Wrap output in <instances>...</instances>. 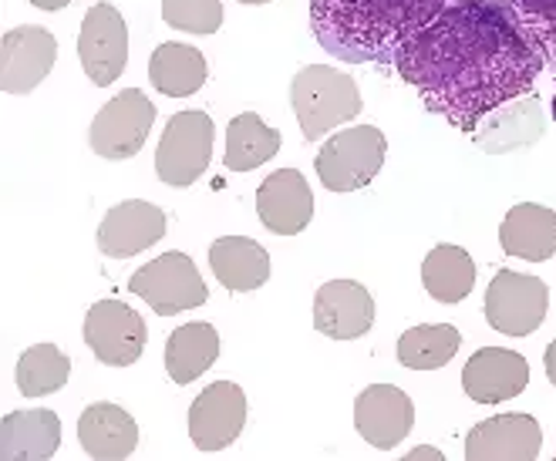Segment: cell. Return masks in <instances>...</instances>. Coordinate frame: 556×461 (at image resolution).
Here are the masks:
<instances>
[{"label":"cell","mask_w":556,"mask_h":461,"mask_svg":"<svg viewBox=\"0 0 556 461\" xmlns=\"http://www.w3.org/2000/svg\"><path fill=\"white\" fill-rule=\"evenodd\" d=\"M395 68L432 115L476 131L485 115L530 94L546 64L500 0H448L399 51Z\"/></svg>","instance_id":"1"},{"label":"cell","mask_w":556,"mask_h":461,"mask_svg":"<svg viewBox=\"0 0 556 461\" xmlns=\"http://www.w3.org/2000/svg\"><path fill=\"white\" fill-rule=\"evenodd\" d=\"M448 0H311L317 44L348 64L395 61Z\"/></svg>","instance_id":"2"},{"label":"cell","mask_w":556,"mask_h":461,"mask_svg":"<svg viewBox=\"0 0 556 461\" xmlns=\"http://www.w3.org/2000/svg\"><path fill=\"white\" fill-rule=\"evenodd\" d=\"M290 105L307 142L324 139L327 131L362 115V91L354 78L331 68V64H311L290 81Z\"/></svg>","instance_id":"3"},{"label":"cell","mask_w":556,"mask_h":461,"mask_svg":"<svg viewBox=\"0 0 556 461\" xmlns=\"http://www.w3.org/2000/svg\"><path fill=\"white\" fill-rule=\"evenodd\" d=\"M213 136H216V125L206 112L189 108V112L173 115L166 121V131H162L159 152H155L159 179L173 189H186L192 182H200L213 162Z\"/></svg>","instance_id":"4"},{"label":"cell","mask_w":556,"mask_h":461,"mask_svg":"<svg viewBox=\"0 0 556 461\" xmlns=\"http://www.w3.org/2000/svg\"><path fill=\"white\" fill-rule=\"evenodd\" d=\"M388 142L375 125H351L324 142L317 152V176L331 192L365 189L384 166Z\"/></svg>","instance_id":"5"},{"label":"cell","mask_w":556,"mask_h":461,"mask_svg":"<svg viewBox=\"0 0 556 461\" xmlns=\"http://www.w3.org/2000/svg\"><path fill=\"white\" fill-rule=\"evenodd\" d=\"M128 290L159 313L176 317L182 310H195L210 300L206 280L195 270V262L186 253H162L146 267H139L128 280Z\"/></svg>","instance_id":"6"},{"label":"cell","mask_w":556,"mask_h":461,"mask_svg":"<svg viewBox=\"0 0 556 461\" xmlns=\"http://www.w3.org/2000/svg\"><path fill=\"white\" fill-rule=\"evenodd\" d=\"M152 121H155V105L146 98V91L125 88L94 115L91 131H88L91 152L109 162L132 158L142 152L149 131H152Z\"/></svg>","instance_id":"7"},{"label":"cell","mask_w":556,"mask_h":461,"mask_svg":"<svg viewBox=\"0 0 556 461\" xmlns=\"http://www.w3.org/2000/svg\"><path fill=\"white\" fill-rule=\"evenodd\" d=\"M549 307V286L540 277L500 270L485 290V320L509 337H530Z\"/></svg>","instance_id":"8"},{"label":"cell","mask_w":556,"mask_h":461,"mask_svg":"<svg viewBox=\"0 0 556 461\" xmlns=\"http://www.w3.org/2000/svg\"><path fill=\"white\" fill-rule=\"evenodd\" d=\"M78 57L88 81H94L98 88L122 78L128 64V27L109 0H98L94 8H88L78 35Z\"/></svg>","instance_id":"9"},{"label":"cell","mask_w":556,"mask_h":461,"mask_svg":"<svg viewBox=\"0 0 556 461\" xmlns=\"http://www.w3.org/2000/svg\"><path fill=\"white\" fill-rule=\"evenodd\" d=\"M149 326L122 300H98L85 317V344L109 368L136 364L146 350Z\"/></svg>","instance_id":"10"},{"label":"cell","mask_w":556,"mask_h":461,"mask_svg":"<svg viewBox=\"0 0 556 461\" xmlns=\"http://www.w3.org/2000/svg\"><path fill=\"white\" fill-rule=\"evenodd\" d=\"M247 424V394L233 381L210 384L189 408V438L200 451L230 448Z\"/></svg>","instance_id":"11"},{"label":"cell","mask_w":556,"mask_h":461,"mask_svg":"<svg viewBox=\"0 0 556 461\" xmlns=\"http://www.w3.org/2000/svg\"><path fill=\"white\" fill-rule=\"evenodd\" d=\"M58 41L48 27H11L0 41V88L8 94L35 91L54 68Z\"/></svg>","instance_id":"12"},{"label":"cell","mask_w":556,"mask_h":461,"mask_svg":"<svg viewBox=\"0 0 556 461\" xmlns=\"http://www.w3.org/2000/svg\"><path fill=\"white\" fill-rule=\"evenodd\" d=\"M415 424V405L395 384H371L354 401V427L371 448L391 451L402 445Z\"/></svg>","instance_id":"13"},{"label":"cell","mask_w":556,"mask_h":461,"mask_svg":"<svg viewBox=\"0 0 556 461\" xmlns=\"http://www.w3.org/2000/svg\"><path fill=\"white\" fill-rule=\"evenodd\" d=\"M530 384L527 357L506 347H482L463 368V390L476 405H503L519 398Z\"/></svg>","instance_id":"14"},{"label":"cell","mask_w":556,"mask_h":461,"mask_svg":"<svg viewBox=\"0 0 556 461\" xmlns=\"http://www.w3.org/2000/svg\"><path fill=\"white\" fill-rule=\"evenodd\" d=\"M314 326L331 341H357L375 326V296L354 280H331L314 296Z\"/></svg>","instance_id":"15"},{"label":"cell","mask_w":556,"mask_h":461,"mask_svg":"<svg viewBox=\"0 0 556 461\" xmlns=\"http://www.w3.org/2000/svg\"><path fill=\"white\" fill-rule=\"evenodd\" d=\"M256 216L277 236H298L314 219V192L298 169H277L256 189Z\"/></svg>","instance_id":"16"},{"label":"cell","mask_w":556,"mask_h":461,"mask_svg":"<svg viewBox=\"0 0 556 461\" xmlns=\"http://www.w3.org/2000/svg\"><path fill=\"white\" fill-rule=\"evenodd\" d=\"M166 236V213L146 200L112 206L98 226V249L112 259H128Z\"/></svg>","instance_id":"17"},{"label":"cell","mask_w":556,"mask_h":461,"mask_svg":"<svg viewBox=\"0 0 556 461\" xmlns=\"http://www.w3.org/2000/svg\"><path fill=\"white\" fill-rule=\"evenodd\" d=\"M543 448V432L533 414H496L479 421L466 438V458L472 461H522L536 458Z\"/></svg>","instance_id":"18"},{"label":"cell","mask_w":556,"mask_h":461,"mask_svg":"<svg viewBox=\"0 0 556 461\" xmlns=\"http://www.w3.org/2000/svg\"><path fill=\"white\" fill-rule=\"evenodd\" d=\"M540 136H543V112H540V98L530 91L516 98V102H506L493 115H485L472 131V142L482 152L500 155V152L536 145Z\"/></svg>","instance_id":"19"},{"label":"cell","mask_w":556,"mask_h":461,"mask_svg":"<svg viewBox=\"0 0 556 461\" xmlns=\"http://www.w3.org/2000/svg\"><path fill=\"white\" fill-rule=\"evenodd\" d=\"M78 441L91 458H128L139 448V424L125 408L98 401L78 418Z\"/></svg>","instance_id":"20"},{"label":"cell","mask_w":556,"mask_h":461,"mask_svg":"<svg viewBox=\"0 0 556 461\" xmlns=\"http://www.w3.org/2000/svg\"><path fill=\"white\" fill-rule=\"evenodd\" d=\"M503 253L530 262H546L556 256V213L536 203H519L503 216L500 226Z\"/></svg>","instance_id":"21"},{"label":"cell","mask_w":556,"mask_h":461,"mask_svg":"<svg viewBox=\"0 0 556 461\" xmlns=\"http://www.w3.org/2000/svg\"><path fill=\"white\" fill-rule=\"evenodd\" d=\"M210 267L230 293H253L270 280V253L250 236H223L210 246Z\"/></svg>","instance_id":"22"},{"label":"cell","mask_w":556,"mask_h":461,"mask_svg":"<svg viewBox=\"0 0 556 461\" xmlns=\"http://www.w3.org/2000/svg\"><path fill=\"white\" fill-rule=\"evenodd\" d=\"M61 445V418L48 408L14 411L0 421V458H51Z\"/></svg>","instance_id":"23"},{"label":"cell","mask_w":556,"mask_h":461,"mask_svg":"<svg viewBox=\"0 0 556 461\" xmlns=\"http://www.w3.org/2000/svg\"><path fill=\"white\" fill-rule=\"evenodd\" d=\"M149 78H152V88L162 94L189 98V94L200 91L210 78L206 54L195 51L192 44L166 41V44H159L149 57Z\"/></svg>","instance_id":"24"},{"label":"cell","mask_w":556,"mask_h":461,"mask_svg":"<svg viewBox=\"0 0 556 461\" xmlns=\"http://www.w3.org/2000/svg\"><path fill=\"white\" fill-rule=\"evenodd\" d=\"M219 357V334L206 320L182 323L166 341V371L176 384H192L203 377Z\"/></svg>","instance_id":"25"},{"label":"cell","mask_w":556,"mask_h":461,"mask_svg":"<svg viewBox=\"0 0 556 461\" xmlns=\"http://www.w3.org/2000/svg\"><path fill=\"white\" fill-rule=\"evenodd\" d=\"M476 262L463 246L439 243L421 259V283L439 304H463L476 286Z\"/></svg>","instance_id":"26"},{"label":"cell","mask_w":556,"mask_h":461,"mask_svg":"<svg viewBox=\"0 0 556 461\" xmlns=\"http://www.w3.org/2000/svg\"><path fill=\"white\" fill-rule=\"evenodd\" d=\"M277 152H280V131L253 112L237 115L230 128H226V169L230 172H250L270 162Z\"/></svg>","instance_id":"27"},{"label":"cell","mask_w":556,"mask_h":461,"mask_svg":"<svg viewBox=\"0 0 556 461\" xmlns=\"http://www.w3.org/2000/svg\"><path fill=\"white\" fill-rule=\"evenodd\" d=\"M463 334L452 323H425L412 326L399 341V360L408 371H439L459 354Z\"/></svg>","instance_id":"28"},{"label":"cell","mask_w":556,"mask_h":461,"mask_svg":"<svg viewBox=\"0 0 556 461\" xmlns=\"http://www.w3.org/2000/svg\"><path fill=\"white\" fill-rule=\"evenodd\" d=\"M72 360L64 357L54 344H35L27 347L14 368V381L24 398H45L68 384Z\"/></svg>","instance_id":"29"},{"label":"cell","mask_w":556,"mask_h":461,"mask_svg":"<svg viewBox=\"0 0 556 461\" xmlns=\"http://www.w3.org/2000/svg\"><path fill=\"white\" fill-rule=\"evenodd\" d=\"M556 75V0H500Z\"/></svg>","instance_id":"30"},{"label":"cell","mask_w":556,"mask_h":461,"mask_svg":"<svg viewBox=\"0 0 556 461\" xmlns=\"http://www.w3.org/2000/svg\"><path fill=\"white\" fill-rule=\"evenodd\" d=\"M162 21L189 35H216L223 27L219 0H162Z\"/></svg>","instance_id":"31"},{"label":"cell","mask_w":556,"mask_h":461,"mask_svg":"<svg viewBox=\"0 0 556 461\" xmlns=\"http://www.w3.org/2000/svg\"><path fill=\"white\" fill-rule=\"evenodd\" d=\"M543 368H546L549 384L556 387V337L549 341V347H546V354H543Z\"/></svg>","instance_id":"32"},{"label":"cell","mask_w":556,"mask_h":461,"mask_svg":"<svg viewBox=\"0 0 556 461\" xmlns=\"http://www.w3.org/2000/svg\"><path fill=\"white\" fill-rule=\"evenodd\" d=\"M30 4H35L38 11H61V8H68L72 0H30Z\"/></svg>","instance_id":"33"},{"label":"cell","mask_w":556,"mask_h":461,"mask_svg":"<svg viewBox=\"0 0 556 461\" xmlns=\"http://www.w3.org/2000/svg\"><path fill=\"white\" fill-rule=\"evenodd\" d=\"M421 458H442L435 448H412L408 451V461H421Z\"/></svg>","instance_id":"34"},{"label":"cell","mask_w":556,"mask_h":461,"mask_svg":"<svg viewBox=\"0 0 556 461\" xmlns=\"http://www.w3.org/2000/svg\"><path fill=\"white\" fill-rule=\"evenodd\" d=\"M240 4H270V0H240Z\"/></svg>","instance_id":"35"}]
</instances>
